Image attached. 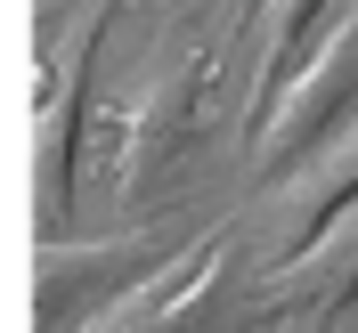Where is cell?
I'll list each match as a JSON object with an SVG mask.
<instances>
[{
	"label": "cell",
	"instance_id": "obj_3",
	"mask_svg": "<svg viewBox=\"0 0 358 333\" xmlns=\"http://www.w3.org/2000/svg\"><path fill=\"white\" fill-rule=\"evenodd\" d=\"M187 244H163V236H122V244H66V236H49L41 244V333H90L122 293H138Z\"/></svg>",
	"mask_w": 358,
	"mask_h": 333
},
{
	"label": "cell",
	"instance_id": "obj_2",
	"mask_svg": "<svg viewBox=\"0 0 358 333\" xmlns=\"http://www.w3.org/2000/svg\"><path fill=\"white\" fill-rule=\"evenodd\" d=\"M106 17H114V0H73L66 17H57V33H49V49H41V98H33V114H41V220H49V228L66 220V203H73L90 49H98Z\"/></svg>",
	"mask_w": 358,
	"mask_h": 333
},
{
	"label": "cell",
	"instance_id": "obj_6",
	"mask_svg": "<svg viewBox=\"0 0 358 333\" xmlns=\"http://www.w3.org/2000/svg\"><path fill=\"white\" fill-rule=\"evenodd\" d=\"M342 203H358V122L334 131L301 171H293V187L277 195V244H285V260H310V252L326 244V228H334Z\"/></svg>",
	"mask_w": 358,
	"mask_h": 333
},
{
	"label": "cell",
	"instance_id": "obj_5",
	"mask_svg": "<svg viewBox=\"0 0 358 333\" xmlns=\"http://www.w3.org/2000/svg\"><path fill=\"white\" fill-rule=\"evenodd\" d=\"M228 236H236V228L212 220L171 268H155L138 293H122V301H114L90 333H196L203 309H212V301H220V285H228Z\"/></svg>",
	"mask_w": 358,
	"mask_h": 333
},
{
	"label": "cell",
	"instance_id": "obj_4",
	"mask_svg": "<svg viewBox=\"0 0 358 333\" xmlns=\"http://www.w3.org/2000/svg\"><path fill=\"white\" fill-rule=\"evenodd\" d=\"M350 89H358V8L334 24V41H317L310 66L277 89V106H268L261 131H252V163H261V171H277L285 155L317 147V138H326V122L350 106Z\"/></svg>",
	"mask_w": 358,
	"mask_h": 333
},
{
	"label": "cell",
	"instance_id": "obj_1",
	"mask_svg": "<svg viewBox=\"0 0 358 333\" xmlns=\"http://www.w3.org/2000/svg\"><path fill=\"white\" fill-rule=\"evenodd\" d=\"M90 147L106 155V187L122 203H138L155 179H171L179 163L203 147L212 114H220V33H196L187 49H171L122 106H90Z\"/></svg>",
	"mask_w": 358,
	"mask_h": 333
},
{
	"label": "cell",
	"instance_id": "obj_7",
	"mask_svg": "<svg viewBox=\"0 0 358 333\" xmlns=\"http://www.w3.org/2000/svg\"><path fill=\"white\" fill-rule=\"evenodd\" d=\"M326 0H252V82H245V114L261 131V114L277 106V89L293 82V49L310 33V17Z\"/></svg>",
	"mask_w": 358,
	"mask_h": 333
}]
</instances>
